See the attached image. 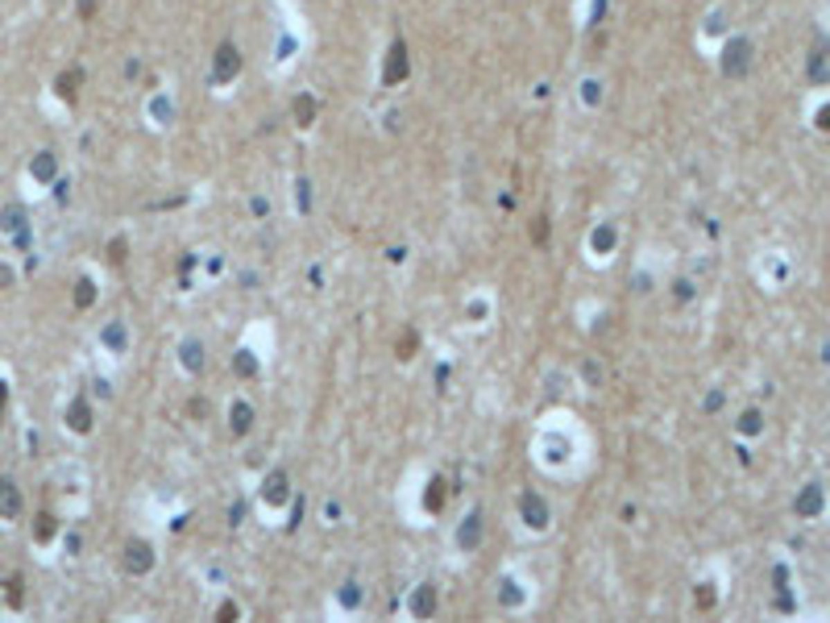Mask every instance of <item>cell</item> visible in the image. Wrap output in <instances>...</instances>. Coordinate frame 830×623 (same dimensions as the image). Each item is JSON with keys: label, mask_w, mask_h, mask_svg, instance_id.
<instances>
[{"label": "cell", "mask_w": 830, "mask_h": 623, "mask_svg": "<svg viewBox=\"0 0 830 623\" xmlns=\"http://www.w3.org/2000/svg\"><path fill=\"white\" fill-rule=\"evenodd\" d=\"M0 516H4V520L21 516V491H17L8 478H0Z\"/></svg>", "instance_id": "obj_5"}, {"label": "cell", "mask_w": 830, "mask_h": 623, "mask_svg": "<svg viewBox=\"0 0 830 623\" xmlns=\"http://www.w3.org/2000/svg\"><path fill=\"white\" fill-rule=\"evenodd\" d=\"M407 71H412L407 46H403V42H395V46L387 50V62H382V83H403V79H407Z\"/></svg>", "instance_id": "obj_2"}, {"label": "cell", "mask_w": 830, "mask_h": 623, "mask_svg": "<svg viewBox=\"0 0 830 623\" xmlns=\"http://www.w3.org/2000/svg\"><path fill=\"white\" fill-rule=\"evenodd\" d=\"M212 71H216V79H233L237 71H241V54H237V46H220L216 50V62H212Z\"/></svg>", "instance_id": "obj_3"}, {"label": "cell", "mask_w": 830, "mask_h": 623, "mask_svg": "<svg viewBox=\"0 0 830 623\" xmlns=\"http://www.w3.org/2000/svg\"><path fill=\"white\" fill-rule=\"evenodd\" d=\"M523 511H527V524H531V528H544V524H548V511H544V503H540L536 495L523 499Z\"/></svg>", "instance_id": "obj_7"}, {"label": "cell", "mask_w": 830, "mask_h": 623, "mask_svg": "<svg viewBox=\"0 0 830 623\" xmlns=\"http://www.w3.org/2000/svg\"><path fill=\"white\" fill-rule=\"evenodd\" d=\"M818 507H822V491H818V486H810V491H806V495H802V503H797V511H802V516H814V511H818Z\"/></svg>", "instance_id": "obj_11"}, {"label": "cell", "mask_w": 830, "mask_h": 623, "mask_svg": "<svg viewBox=\"0 0 830 623\" xmlns=\"http://www.w3.org/2000/svg\"><path fill=\"white\" fill-rule=\"evenodd\" d=\"M457 541H461V549H473V545L482 541V516H469V520L461 524V536H457Z\"/></svg>", "instance_id": "obj_6"}, {"label": "cell", "mask_w": 830, "mask_h": 623, "mask_svg": "<svg viewBox=\"0 0 830 623\" xmlns=\"http://www.w3.org/2000/svg\"><path fill=\"white\" fill-rule=\"evenodd\" d=\"M237 370H241V374H254L258 362H249V353H241V358H237Z\"/></svg>", "instance_id": "obj_17"}, {"label": "cell", "mask_w": 830, "mask_h": 623, "mask_svg": "<svg viewBox=\"0 0 830 623\" xmlns=\"http://www.w3.org/2000/svg\"><path fill=\"white\" fill-rule=\"evenodd\" d=\"M67 416H71V428H75V432H87V428H91V412H87L83 403H75Z\"/></svg>", "instance_id": "obj_10"}, {"label": "cell", "mask_w": 830, "mask_h": 623, "mask_svg": "<svg viewBox=\"0 0 830 623\" xmlns=\"http://www.w3.org/2000/svg\"><path fill=\"white\" fill-rule=\"evenodd\" d=\"M91 299H96V291H91V283L83 279V283H79V291H75V304H79V308H87Z\"/></svg>", "instance_id": "obj_15"}, {"label": "cell", "mask_w": 830, "mask_h": 623, "mask_svg": "<svg viewBox=\"0 0 830 623\" xmlns=\"http://www.w3.org/2000/svg\"><path fill=\"white\" fill-rule=\"evenodd\" d=\"M818 125H822V129H830V108H822V112H818Z\"/></svg>", "instance_id": "obj_19"}, {"label": "cell", "mask_w": 830, "mask_h": 623, "mask_svg": "<svg viewBox=\"0 0 830 623\" xmlns=\"http://www.w3.org/2000/svg\"><path fill=\"white\" fill-rule=\"evenodd\" d=\"M4 403H8V387L0 383V412H4Z\"/></svg>", "instance_id": "obj_20"}, {"label": "cell", "mask_w": 830, "mask_h": 623, "mask_svg": "<svg viewBox=\"0 0 830 623\" xmlns=\"http://www.w3.org/2000/svg\"><path fill=\"white\" fill-rule=\"evenodd\" d=\"M432 603H436V599H432V590H419V595L412 599L415 615H432Z\"/></svg>", "instance_id": "obj_12"}, {"label": "cell", "mask_w": 830, "mask_h": 623, "mask_svg": "<svg viewBox=\"0 0 830 623\" xmlns=\"http://www.w3.org/2000/svg\"><path fill=\"white\" fill-rule=\"evenodd\" d=\"M748 71H752V42L748 37H731L727 50H723V75L743 79Z\"/></svg>", "instance_id": "obj_1"}, {"label": "cell", "mask_w": 830, "mask_h": 623, "mask_svg": "<svg viewBox=\"0 0 830 623\" xmlns=\"http://www.w3.org/2000/svg\"><path fill=\"white\" fill-rule=\"evenodd\" d=\"M75 83H79V71H71V75H62V79H58V91H62V100H71V96H75Z\"/></svg>", "instance_id": "obj_13"}, {"label": "cell", "mask_w": 830, "mask_h": 623, "mask_svg": "<svg viewBox=\"0 0 830 623\" xmlns=\"http://www.w3.org/2000/svg\"><path fill=\"white\" fill-rule=\"evenodd\" d=\"M270 499H283V478H270Z\"/></svg>", "instance_id": "obj_18"}, {"label": "cell", "mask_w": 830, "mask_h": 623, "mask_svg": "<svg viewBox=\"0 0 830 623\" xmlns=\"http://www.w3.org/2000/svg\"><path fill=\"white\" fill-rule=\"evenodd\" d=\"M295 116H299V125H312L316 121V100L312 96H295Z\"/></svg>", "instance_id": "obj_8"}, {"label": "cell", "mask_w": 830, "mask_h": 623, "mask_svg": "<svg viewBox=\"0 0 830 623\" xmlns=\"http://www.w3.org/2000/svg\"><path fill=\"white\" fill-rule=\"evenodd\" d=\"M233 428H237V432H245V428H249V407H245V403H237V407H233Z\"/></svg>", "instance_id": "obj_14"}, {"label": "cell", "mask_w": 830, "mask_h": 623, "mask_svg": "<svg viewBox=\"0 0 830 623\" xmlns=\"http://www.w3.org/2000/svg\"><path fill=\"white\" fill-rule=\"evenodd\" d=\"M29 170H33V179H50V175H54V154H50V150H42V154L33 158V166H29Z\"/></svg>", "instance_id": "obj_9"}, {"label": "cell", "mask_w": 830, "mask_h": 623, "mask_svg": "<svg viewBox=\"0 0 830 623\" xmlns=\"http://www.w3.org/2000/svg\"><path fill=\"white\" fill-rule=\"evenodd\" d=\"M50 532H54V520L42 516V520H37V541H50Z\"/></svg>", "instance_id": "obj_16"}, {"label": "cell", "mask_w": 830, "mask_h": 623, "mask_svg": "<svg viewBox=\"0 0 830 623\" xmlns=\"http://www.w3.org/2000/svg\"><path fill=\"white\" fill-rule=\"evenodd\" d=\"M150 565H154V553H150V545L133 541V545L125 549V570H129V574H145Z\"/></svg>", "instance_id": "obj_4"}]
</instances>
